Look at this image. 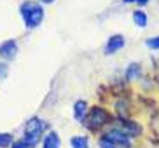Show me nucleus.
Instances as JSON below:
<instances>
[{
    "instance_id": "nucleus-12",
    "label": "nucleus",
    "mask_w": 159,
    "mask_h": 148,
    "mask_svg": "<svg viewBox=\"0 0 159 148\" xmlns=\"http://www.w3.org/2000/svg\"><path fill=\"white\" fill-rule=\"evenodd\" d=\"M12 145V134L9 133H0V148H7Z\"/></svg>"
},
{
    "instance_id": "nucleus-13",
    "label": "nucleus",
    "mask_w": 159,
    "mask_h": 148,
    "mask_svg": "<svg viewBox=\"0 0 159 148\" xmlns=\"http://www.w3.org/2000/svg\"><path fill=\"white\" fill-rule=\"evenodd\" d=\"M145 46L150 47V49H156V51H159V37L147 38V40H145Z\"/></svg>"
},
{
    "instance_id": "nucleus-9",
    "label": "nucleus",
    "mask_w": 159,
    "mask_h": 148,
    "mask_svg": "<svg viewBox=\"0 0 159 148\" xmlns=\"http://www.w3.org/2000/svg\"><path fill=\"white\" fill-rule=\"evenodd\" d=\"M133 21H135L136 26H140V28L147 26V16H145L143 11H135L133 12Z\"/></svg>"
},
{
    "instance_id": "nucleus-19",
    "label": "nucleus",
    "mask_w": 159,
    "mask_h": 148,
    "mask_svg": "<svg viewBox=\"0 0 159 148\" xmlns=\"http://www.w3.org/2000/svg\"><path fill=\"white\" fill-rule=\"evenodd\" d=\"M124 2H136V0H124Z\"/></svg>"
},
{
    "instance_id": "nucleus-17",
    "label": "nucleus",
    "mask_w": 159,
    "mask_h": 148,
    "mask_svg": "<svg viewBox=\"0 0 159 148\" xmlns=\"http://www.w3.org/2000/svg\"><path fill=\"white\" fill-rule=\"evenodd\" d=\"M136 2H138V4H140V5H145V4H147V2H149V0H136Z\"/></svg>"
},
{
    "instance_id": "nucleus-16",
    "label": "nucleus",
    "mask_w": 159,
    "mask_h": 148,
    "mask_svg": "<svg viewBox=\"0 0 159 148\" xmlns=\"http://www.w3.org/2000/svg\"><path fill=\"white\" fill-rule=\"evenodd\" d=\"M12 148H28L25 141H18V143H12Z\"/></svg>"
},
{
    "instance_id": "nucleus-18",
    "label": "nucleus",
    "mask_w": 159,
    "mask_h": 148,
    "mask_svg": "<svg viewBox=\"0 0 159 148\" xmlns=\"http://www.w3.org/2000/svg\"><path fill=\"white\" fill-rule=\"evenodd\" d=\"M40 2H44V4H51V2H54V0H40Z\"/></svg>"
},
{
    "instance_id": "nucleus-5",
    "label": "nucleus",
    "mask_w": 159,
    "mask_h": 148,
    "mask_svg": "<svg viewBox=\"0 0 159 148\" xmlns=\"http://www.w3.org/2000/svg\"><path fill=\"white\" fill-rule=\"evenodd\" d=\"M124 44H126V40H124L122 35H114V37H110L107 42V46H105V54H114V52H117L119 49L124 47Z\"/></svg>"
},
{
    "instance_id": "nucleus-4",
    "label": "nucleus",
    "mask_w": 159,
    "mask_h": 148,
    "mask_svg": "<svg viewBox=\"0 0 159 148\" xmlns=\"http://www.w3.org/2000/svg\"><path fill=\"white\" fill-rule=\"evenodd\" d=\"M103 138H107L108 141H112L116 146H126V148L131 146V139L124 131H108Z\"/></svg>"
},
{
    "instance_id": "nucleus-7",
    "label": "nucleus",
    "mask_w": 159,
    "mask_h": 148,
    "mask_svg": "<svg viewBox=\"0 0 159 148\" xmlns=\"http://www.w3.org/2000/svg\"><path fill=\"white\" fill-rule=\"evenodd\" d=\"M61 146V141H60V136L56 133H49V134L44 138V145L42 148H60Z\"/></svg>"
},
{
    "instance_id": "nucleus-15",
    "label": "nucleus",
    "mask_w": 159,
    "mask_h": 148,
    "mask_svg": "<svg viewBox=\"0 0 159 148\" xmlns=\"http://www.w3.org/2000/svg\"><path fill=\"white\" fill-rule=\"evenodd\" d=\"M7 72H9L7 65H5V63H0V80H4L5 77H7Z\"/></svg>"
},
{
    "instance_id": "nucleus-6",
    "label": "nucleus",
    "mask_w": 159,
    "mask_h": 148,
    "mask_svg": "<svg viewBox=\"0 0 159 148\" xmlns=\"http://www.w3.org/2000/svg\"><path fill=\"white\" fill-rule=\"evenodd\" d=\"M18 52V44L16 40H5L2 46H0V56L5 58V59H12Z\"/></svg>"
},
{
    "instance_id": "nucleus-2",
    "label": "nucleus",
    "mask_w": 159,
    "mask_h": 148,
    "mask_svg": "<svg viewBox=\"0 0 159 148\" xmlns=\"http://www.w3.org/2000/svg\"><path fill=\"white\" fill-rule=\"evenodd\" d=\"M46 129H47V122H44L42 119H37V117L30 119L25 125V136H23V141L26 143V146L28 148L35 146Z\"/></svg>"
},
{
    "instance_id": "nucleus-1",
    "label": "nucleus",
    "mask_w": 159,
    "mask_h": 148,
    "mask_svg": "<svg viewBox=\"0 0 159 148\" xmlns=\"http://www.w3.org/2000/svg\"><path fill=\"white\" fill-rule=\"evenodd\" d=\"M19 12H21V18H23L26 28H35L42 23L44 9L40 7V4H37V2H32V0L23 2L21 7H19Z\"/></svg>"
},
{
    "instance_id": "nucleus-10",
    "label": "nucleus",
    "mask_w": 159,
    "mask_h": 148,
    "mask_svg": "<svg viewBox=\"0 0 159 148\" xmlns=\"http://www.w3.org/2000/svg\"><path fill=\"white\" fill-rule=\"evenodd\" d=\"M138 75H140V65H136V63H131L126 70V77L129 80H135L138 79Z\"/></svg>"
},
{
    "instance_id": "nucleus-8",
    "label": "nucleus",
    "mask_w": 159,
    "mask_h": 148,
    "mask_svg": "<svg viewBox=\"0 0 159 148\" xmlns=\"http://www.w3.org/2000/svg\"><path fill=\"white\" fill-rule=\"evenodd\" d=\"M74 115L79 122H82L86 119V101H77L74 107Z\"/></svg>"
},
{
    "instance_id": "nucleus-3",
    "label": "nucleus",
    "mask_w": 159,
    "mask_h": 148,
    "mask_svg": "<svg viewBox=\"0 0 159 148\" xmlns=\"http://www.w3.org/2000/svg\"><path fill=\"white\" fill-rule=\"evenodd\" d=\"M84 120H86V125H88L89 129H100L103 124L110 122V115H108L103 108H96V107H94L93 110L86 115Z\"/></svg>"
},
{
    "instance_id": "nucleus-14",
    "label": "nucleus",
    "mask_w": 159,
    "mask_h": 148,
    "mask_svg": "<svg viewBox=\"0 0 159 148\" xmlns=\"http://www.w3.org/2000/svg\"><path fill=\"white\" fill-rule=\"evenodd\" d=\"M100 148H117L112 141H108L107 138H102L100 139Z\"/></svg>"
},
{
    "instance_id": "nucleus-11",
    "label": "nucleus",
    "mask_w": 159,
    "mask_h": 148,
    "mask_svg": "<svg viewBox=\"0 0 159 148\" xmlns=\"http://www.w3.org/2000/svg\"><path fill=\"white\" fill-rule=\"evenodd\" d=\"M70 145H72V148H89L88 138H82V136H75V138H72Z\"/></svg>"
}]
</instances>
